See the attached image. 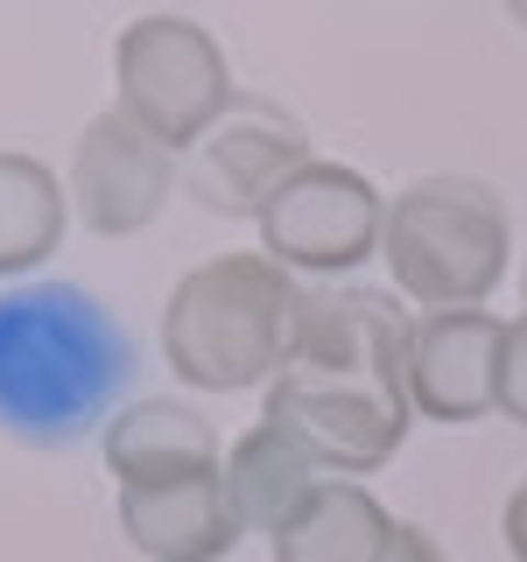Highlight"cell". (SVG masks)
<instances>
[{"label":"cell","instance_id":"4fadbf2b","mask_svg":"<svg viewBox=\"0 0 527 562\" xmlns=\"http://www.w3.org/2000/svg\"><path fill=\"white\" fill-rule=\"evenodd\" d=\"M225 485H233L239 520L274 541L281 527L310 506V492L324 479H316V464L303 457L295 436H281L274 422H254V429L233 436V450H225Z\"/></svg>","mask_w":527,"mask_h":562},{"label":"cell","instance_id":"277c9868","mask_svg":"<svg viewBox=\"0 0 527 562\" xmlns=\"http://www.w3.org/2000/svg\"><path fill=\"white\" fill-rule=\"evenodd\" d=\"M380 254L401 295H415L422 310H485L514 260L506 204L479 176H422L386 204Z\"/></svg>","mask_w":527,"mask_h":562},{"label":"cell","instance_id":"9c48e42d","mask_svg":"<svg viewBox=\"0 0 527 562\" xmlns=\"http://www.w3.org/2000/svg\"><path fill=\"white\" fill-rule=\"evenodd\" d=\"M500 351L506 316L492 310H422L408 330V401L415 415L464 429L479 415H500Z\"/></svg>","mask_w":527,"mask_h":562},{"label":"cell","instance_id":"8fae6325","mask_svg":"<svg viewBox=\"0 0 527 562\" xmlns=\"http://www.w3.org/2000/svg\"><path fill=\"white\" fill-rule=\"evenodd\" d=\"M105 479L120 492L134 485H176V479H204L225 464L218 429L190 408V401H134L105 422Z\"/></svg>","mask_w":527,"mask_h":562},{"label":"cell","instance_id":"7a4b0ae2","mask_svg":"<svg viewBox=\"0 0 527 562\" xmlns=\"http://www.w3.org/2000/svg\"><path fill=\"white\" fill-rule=\"evenodd\" d=\"M127 380V330L78 281H22L0 295V429L14 443L64 450L92 436Z\"/></svg>","mask_w":527,"mask_h":562},{"label":"cell","instance_id":"7c38bea8","mask_svg":"<svg viewBox=\"0 0 527 562\" xmlns=\"http://www.w3.org/2000/svg\"><path fill=\"white\" fill-rule=\"evenodd\" d=\"M394 541V514L351 479H324L310 506L268 541L274 562H380Z\"/></svg>","mask_w":527,"mask_h":562},{"label":"cell","instance_id":"9a60e30c","mask_svg":"<svg viewBox=\"0 0 527 562\" xmlns=\"http://www.w3.org/2000/svg\"><path fill=\"white\" fill-rule=\"evenodd\" d=\"M500 415L527 429V316L506 324V351H500Z\"/></svg>","mask_w":527,"mask_h":562},{"label":"cell","instance_id":"52a82bcc","mask_svg":"<svg viewBox=\"0 0 527 562\" xmlns=\"http://www.w3.org/2000/svg\"><path fill=\"white\" fill-rule=\"evenodd\" d=\"M169 190H176V155L155 134H141L120 105L78 134V155H70V211H78L85 233H99V239L141 233L169 204Z\"/></svg>","mask_w":527,"mask_h":562},{"label":"cell","instance_id":"2e32d148","mask_svg":"<svg viewBox=\"0 0 527 562\" xmlns=\"http://www.w3.org/2000/svg\"><path fill=\"white\" fill-rule=\"evenodd\" d=\"M380 562H444V549H436L422 527H408V520H394V541H386V555Z\"/></svg>","mask_w":527,"mask_h":562},{"label":"cell","instance_id":"30bf717a","mask_svg":"<svg viewBox=\"0 0 527 562\" xmlns=\"http://www.w3.org/2000/svg\"><path fill=\"white\" fill-rule=\"evenodd\" d=\"M120 535L148 562H225L239 549L246 520H239L225 464H218V471H204V479L120 492Z\"/></svg>","mask_w":527,"mask_h":562},{"label":"cell","instance_id":"6da1fadb","mask_svg":"<svg viewBox=\"0 0 527 562\" xmlns=\"http://www.w3.org/2000/svg\"><path fill=\"white\" fill-rule=\"evenodd\" d=\"M408 330L394 295L324 289L303 303V338L260 394V422L295 436L316 471L366 479L408 443Z\"/></svg>","mask_w":527,"mask_h":562},{"label":"cell","instance_id":"5bb4252c","mask_svg":"<svg viewBox=\"0 0 527 562\" xmlns=\"http://www.w3.org/2000/svg\"><path fill=\"white\" fill-rule=\"evenodd\" d=\"M64 246V183L43 155L0 148V281L35 274Z\"/></svg>","mask_w":527,"mask_h":562},{"label":"cell","instance_id":"5b68a950","mask_svg":"<svg viewBox=\"0 0 527 562\" xmlns=\"http://www.w3.org/2000/svg\"><path fill=\"white\" fill-rule=\"evenodd\" d=\"M113 92L120 113L162 148H198V140L233 113V70L225 49L211 43L204 22L190 14H141L113 43Z\"/></svg>","mask_w":527,"mask_h":562},{"label":"cell","instance_id":"d6986e66","mask_svg":"<svg viewBox=\"0 0 527 562\" xmlns=\"http://www.w3.org/2000/svg\"><path fill=\"white\" fill-rule=\"evenodd\" d=\"M520 303H527V260H520ZM520 316H527V310H520Z\"/></svg>","mask_w":527,"mask_h":562},{"label":"cell","instance_id":"ba28073f","mask_svg":"<svg viewBox=\"0 0 527 562\" xmlns=\"http://www.w3.org/2000/svg\"><path fill=\"white\" fill-rule=\"evenodd\" d=\"M310 162L316 155H310V134L295 113H281L268 99H233V113L198 140L190 198L211 211H233V218H260L274 190Z\"/></svg>","mask_w":527,"mask_h":562},{"label":"cell","instance_id":"e0dca14e","mask_svg":"<svg viewBox=\"0 0 527 562\" xmlns=\"http://www.w3.org/2000/svg\"><path fill=\"white\" fill-rule=\"evenodd\" d=\"M500 535H506V549H514V562H527V479L506 492V506H500Z\"/></svg>","mask_w":527,"mask_h":562},{"label":"cell","instance_id":"3957f363","mask_svg":"<svg viewBox=\"0 0 527 562\" xmlns=\"http://www.w3.org/2000/svg\"><path fill=\"white\" fill-rule=\"evenodd\" d=\"M303 303L310 295L268 254H218L162 303V359L190 394L268 386L303 338Z\"/></svg>","mask_w":527,"mask_h":562},{"label":"cell","instance_id":"ac0fdd59","mask_svg":"<svg viewBox=\"0 0 527 562\" xmlns=\"http://www.w3.org/2000/svg\"><path fill=\"white\" fill-rule=\"evenodd\" d=\"M506 22H514V29H527V0H506Z\"/></svg>","mask_w":527,"mask_h":562},{"label":"cell","instance_id":"8992f818","mask_svg":"<svg viewBox=\"0 0 527 562\" xmlns=\"http://www.w3.org/2000/svg\"><path fill=\"white\" fill-rule=\"evenodd\" d=\"M386 239V204L351 162H310L260 211V254L289 274H351Z\"/></svg>","mask_w":527,"mask_h":562}]
</instances>
